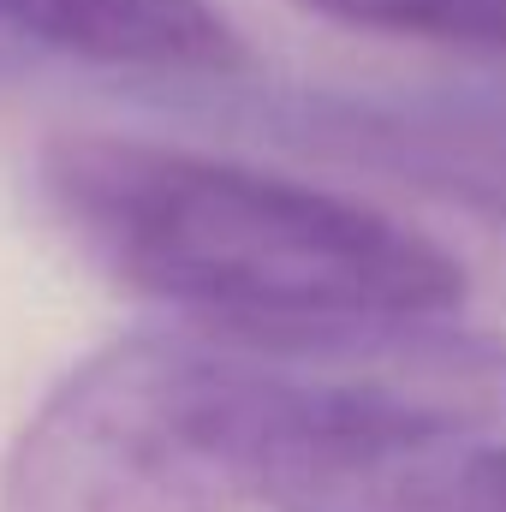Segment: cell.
<instances>
[{"mask_svg":"<svg viewBox=\"0 0 506 512\" xmlns=\"http://www.w3.org/2000/svg\"><path fill=\"white\" fill-rule=\"evenodd\" d=\"M506 429V340L435 316H185L90 352L0 459V512H245L310 465Z\"/></svg>","mask_w":506,"mask_h":512,"instance_id":"6da1fadb","label":"cell"},{"mask_svg":"<svg viewBox=\"0 0 506 512\" xmlns=\"http://www.w3.org/2000/svg\"><path fill=\"white\" fill-rule=\"evenodd\" d=\"M36 197L114 286L203 322L304 328L435 316L465 298V268L429 233L358 197L149 137H48Z\"/></svg>","mask_w":506,"mask_h":512,"instance_id":"7a4b0ae2","label":"cell"},{"mask_svg":"<svg viewBox=\"0 0 506 512\" xmlns=\"http://www.w3.org/2000/svg\"><path fill=\"white\" fill-rule=\"evenodd\" d=\"M251 126L506 227V96H256Z\"/></svg>","mask_w":506,"mask_h":512,"instance_id":"3957f363","label":"cell"},{"mask_svg":"<svg viewBox=\"0 0 506 512\" xmlns=\"http://www.w3.org/2000/svg\"><path fill=\"white\" fill-rule=\"evenodd\" d=\"M0 30L72 60L131 72L221 78L245 66V42L209 0H0Z\"/></svg>","mask_w":506,"mask_h":512,"instance_id":"277c9868","label":"cell"},{"mask_svg":"<svg viewBox=\"0 0 506 512\" xmlns=\"http://www.w3.org/2000/svg\"><path fill=\"white\" fill-rule=\"evenodd\" d=\"M274 512H506V441L453 435L310 465Z\"/></svg>","mask_w":506,"mask_h":512,"instance_id":"5b68a950","label":"cell"},{"mask_svg":"<svg viewBox=\"0 0 506 512\" xmlns=\"http://www.w3.org/2000/svg\"><path fill=\"white\" fill-rule=\"evenodd\" d=\"M298 6L376 36L506 54V0H298Z\"/></svg>","mask_w":506,"mask_h":512,"instance_id":"8992f818","label":"cell"},{"mask_svg":"<svg viewBox=\"0 0 506 512\" xmlns=\"http://www.w3.org/2000/svg\"><path fill=\"white\" fill-rule=\"evenodd\" d=\"M12 60H18V42H12V36H6V30H0V72H6V66H12Z\"/></svg>","mask_w":506,"mask_h":512,"instance_id":"52a82bcc","label":"cell"}]
</instances>
